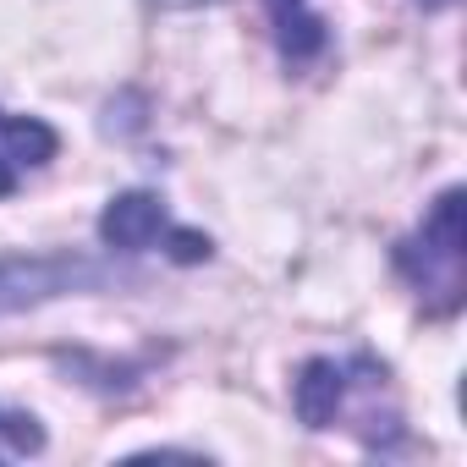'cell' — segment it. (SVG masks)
<instances>
[{"instance_id":"1","label":"cell","mask_w":467,"mask_h":467,"mask_svg":"<svg viewBox=\"0 0 467 467\" xmlns=\"http://www.w3.org/2000/svg\"><path fill=\"white\" fill-rule=\"evenodd\" d=\"M292 407H297L303 429H352L363 440V451H396L407 440L390 368L368 352L308 358L292 379Z\"/></svg>"},{"instance_id":"2","label":"cell","mask_w":467,"mask_h":467,"mask_svg":"<svg viewBox=\"0 0 467 467\" xmlns=\"http://www.w3.org/2000/svg\"><path fill=\"white\" fill-rule=\"evenodd\" d=\"M462 203L467 192L462 187H445L429 214L418 220V231H407V237L396 243V270L401 281L418 292L423 314L429 319H451L462 314L467 303V237H462Z\"/></svg>"},{"instance_id":"3","label":"cell","mask_w":467,"mask_h":467,"mask_svg":"<svg viewBox=\"0 0 467 467\" xmlns=\"http://www.w3.org/2000/svg\"><path fill=\"white\" fill-rule=\"evenodd\" d=\"M99 243L116 248V254H171L176 265H203L214 254V243L203 237V231H187L171 220L165 198L132 187V192H116L99 214Z\"/></svg>"},{"instance_id":"4","label":"cell","mask_w":467,"mask_h":467,"mask_svg":"<svg viewBox=\"0 0 467 467\" xmlns=\"http://www.w3.org/2000/svg\"><path fill=\"white\" fill-rule=\"evenodd\" d=\"M121 270L99 265L88 254H6L0 259V319L56 303V297H78V292H105L116 286Z\"/></svg>"},{"instance_id":"5","label":"cell","mask_w":467,"mask_h":467,"mask_svg":"<svg viewBox=\"0 0 467 467\" xmlns=\"http://www.w3.org/2000/svg\"><path fill=\"white\" fill-rule=\"evenodd\" d=\"M56 149H61V138H56L50 121L0 110V198H12L23 187V176L45 171L56 160Z\"/></svg>"},{"instance_id":"6","label":"cell","mask_w":467,"mask_h":467,"mask_svg":"<svg viewBox=\"0 0 467 467\" xmlns=\"http://www.w3.org/2000/svg\"><path fill=\"white\" fill-rule=\"evenodd\" d=\"M265 6H270V28H275V50L292 72H308L330 56V23L308 0H265Z\"/></svg>"},{"instance_id":"7","label":"cell","mask_w":467,"mask_h":467,"mask_svg":"<svg viewBox=\"0 0 467 467\" xmlns=\"http://www.w3.org/2000/svg\"><path fill=\"white\" fill-rule=\"evenodd\" d=\"M45 451V423L34 412L0 407V456H39Z\"/></svg>"},{"instance_id":"8","label":"cell","mask_w":467,"mask_h":467,"mask_svg":"<svg viewBox=\"0 0 467 467\" xmlns=\"http://www.w3.org/2000/svg\"><path fill=\"white\" fill-rule=\"evenodd\" d=\"M154 6H165V12H192V6H220V0H154Z\"/></svg>"},{"instance_id":"9","label":"cell","mask_w":467,"mask_h":467,"mask_svg":"<svg viewBox=\"0 0 467 467\" xmlns=\"http://www.w3.org/2000/svg\"><path fill=\"white\" fill-rule=\"evenodd\" d=\"M423 12H445V6H456V0H418Z\"/></svg>"}]
</instances>
